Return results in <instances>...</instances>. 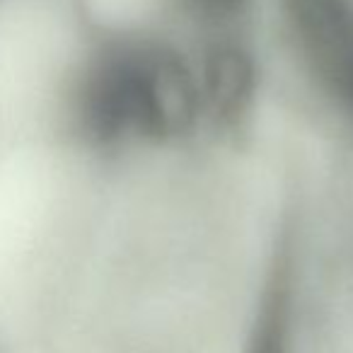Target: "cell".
<instances>
[{
	"label": "cell",
	"instance_id": "obj_2",
	"mask_svg": "<svg viewBox=\"0 0 353 353\" xmlns=\"http://www.w3.org/2000/svg\"><path fill=\"white\" fill-rule=\"evenodd\" d=\"M247 353H293V266L288 256H279L266 279Z\"/></svg>",
	"mask_w": 353,
	"mask_h": 353
},
{
	"label": "cell",
	"instance_id": "obj_4",
	"mask_svg": "<svg viewBox=\"0 0 353 353\" xmlns=\"http://www.w3.org/2000/svg\"><path fill=\"white\" fill-rule=\"evenodd\" d=\"M208 15H230L242 6V0H194Z\"/></svg>",
	"mask_w": 353,
	"mask_h": 353
},
{
	"label": "cell",
	"instance_id": "obj_3",
	"mask_svg": "<svg viewBox=\"0 0 353 353\" xmlns=\"http://www.w3.org/2000/svg\"><path fill=\"white\" fill-rule=\"evenodd\" d=\"M247 85H250V70L240 54L221 51L208 70V88H211V97L216 99L218 109H228V112L237 109L240 97L247 92Z\"/></svg>",
	"mask_w": 353,
	"mask_h": 353
},
{
	"label": "cell",
	"instance_id": "obj_1",
	"mask_svg": "<svg viewBox=\"0 0 353 353\" xmlns=\"http://www.w3.org/2000/svg\"><path fill=\"white\" fill-rule=\"evenodd\" d=\"M194 112L189 70L155 44H128L104 56L85 94V117L99 138L174 136L192 123Z\"/></svg>",
	"mask_w": 353,
	"mask_h": 353
}]
</instances>
